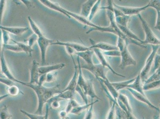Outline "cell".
I'll use <instances>...</instances> for the list:
<instances>
[{"mask_svg":"<svg viewBox=\"0 0 160 119\" xmlns=\"http://www.w3.org/2000/svg\"><path fill=\"white\" fill-rule=\"evenodd\" d=\"M24 86L31 88L35 93L38 98V107L35 114L42 115L43 109L45 104L55 96L61 93L59 85L53 87H46L38 84H33L21 81V83Z\"/></svg>","mask_w":160,"mask_h":119,"instance_id":"1","label":"cell"},{"mask_svg":"<svg viewBox=\"0 0 160 119\" xmlns=\"http://www.w3.org/2000/svg\"><path fill=\"white\" fill-rule=\"evenodd\" d=\"M138 16L142 23V26L145 34V40H142V44L144 45L150 44L155 45H159L160 40L156 36L146 20L143 18L140 14H138Z\"/></svg>","mask_w":160,"mask_h":119,"instance_id":"2","label":"cell"},{"mask_svg":"<svg viewBox=\"0 0 160 119\" xmlns=\"http://www.w3.org/2000/svg\"><path fill=\"white\" fill-rule=\"evenodd\" d=\"M159 45H152V52L147 58L144 67L140 72L141 80L143 85L148 79V75L151 72V66L153 63L154 58L158 52Z\"/></svg>","mask_w":160,"mask_h":119,"instance_id":"3","label":"cell"},{"mask_svg":"<svg viewBox=\"0 0 160 119\" xmlns=\"http://www.w3.org/2000/svg\"><path fill=\"white\" fill-rule=\"evenodd\" d=\"M81 68L89 71L90 72L93 74L97 79H100L103 80H107L108 79L107 76V72H106V69L100 64H94L90 65L86 63L81 65Z\"/></svg>","mask_w":160,"mask_h":119,"instance_id":"4","label":"cell"},{"mask_svg":"<svg viewBox=\"0 0 160 119\" xmlns=\"http://www.w3.org/2000/svg\"><path fill=\"white\" fill-rule=\"evenodd\" d=\"M53 42V40L48 39L44 35L38 38L37 43L40 49L42 64H44L46 62V53L48 48L49 46L51 45Z\"/></svg>","mask_w":160,"mask_h":119,"instance_id":"5","label":"cell"},{"mask_svg":"<svg viewBox=\"0 0 160 119\" xmlns=\"http://www.w3.org/2000/svg\"><path fill=\"white\" fill-rule=\"evenodd\" d=\"M128 46H126L122 50L120 51L121 53V61L119 67L123 69L128 66H135L136 64V61L133 59L132 55L129 53Z\"/></svg>","mask_w":160,"mask_h":119,"instance_id":"6","label":"cell"},{"mask_svg":"<svg viewBox=\"0 0 160 119\" xmlns=\"http://www.w3.org/2000/svg\"><path fill=\"white\" fill-rule=\"evenodd\" d=\"M5 49L2 48L1 53V72L7 79H9L15 83H17L20 84L21 81L19 80L17 78L14 77L12 73H11V70L8 67V64L6 60L5 54H4Z\"/></svg>","mask_w":160,"mask_h":119,"instance_id":"7","label":"cell"},{"mask_svg":"<svg viewBox=\"0 0 160 119\" xmlns=\"http://www.w3.org/2000/svg\"><path fill=\"white\" fill-rule=\"evenodd\" d=\"M113 6L115 8L120 10L125 15L130 16L134 15H138L142 12L145 11L147 8H149V5L147 4L145 6L140 7H123L116 5L113 3Z\"/></svg>","mask_w":160,"mask_h":119,"instance_id":"8","label":"cell"},{"mask_svg":"<svg viewBox=\"0 0 160 119\" xmlns=\"http://www.w3.org/2000/svg\"><path fill=\"white\" fill-rule=\"evenodd\" d=\"M126 89L131 93V94H132L135 99L138 100V101L140 102H141L146 104L150 108L156 110L158 112H160V109L152 104L151 102V101H149V100L148 99L146 95H142V94L133 90L131 89V88H128Z\"/></svg>","mask_w":160,"mask_h":119,"instance_id":"9","label":"cell"},{"mask_svg":"<svg viewBox=\"0 0 160 119\" xmlns=\"http://www.w3.org/2000/svg\"><path fill=\"white\" fill-rule=\"evenodd\" d=\"M93 50L94 53H95L96 55H97V58H98L100 62V64L102 65L104 68L108 69L109 70L111 71L112 73L114 74V75H117L118 76L121 77L122 78L126 77V76H124V75L117 73V72H116L113 69V68L109 64L108 62L107 61V59H106V58L104 56L105 55L103 54L102 51L97 49H93Z\"/></svg>","mask_w":160,"mask_h":119,"instance_id":"10","label":"cell"},{"mask_svg":"<svg viewBox=\"0 0 160 119\" xmlns=\"http://www.w3.org/2000/svg\"><path fill=\"white\" fill-rule=\"evenodd\" d=\"M52 45H58L68 46L73 49L76 53L85 52L86 51L91 50L90 47L85 46L84 45L78 44V43H72V42H64L57 40L54 42Z\"/></svg>","mask_w":160,"mask_h":119,"instance_id":"11","label":"cell"},{"mask_svg":"<svg viewBox=\"0 0 160 119\" xmlns=\"http://www.w3.org/2000/svg\"><path fill=\"white\" fill-rule=\"evenodd\" d=\"M39 64L37 61L33 60L30 69V79L29 83L33 84H38L40 74L39 73Z\"/></svg>","mask_w":160,"mask_h":119,"instance_id":"12","label":"cell"},{"mask_svg":"<svg viewBox=\"0 0 160 119\" xmlns=\"http://www.w3.org/2000/svg\"><path fill=\"white\" fill-rule=\"evenodd\" d=\"M71 58L72 61H73L74 68H75V72H74V74L72 77V79H71L70 81L68 86H67L63 91H71L75 92L76 88L77 85H78V66H77L76 64L75 63L73 56H71Z\"/></svg>","mask_w":160,"mask_h":119,"instance_id":"13","label":"cell"},{"mask_svg":"<svg viewBox=\"0 0 160 119\" xmlns=\"http://www.w3.org/2000/svg\"><path fill=\"white\" fill-rule=\"evenodd\" d=\"M90 41L91 42L92 45L90 46L91 50L94 49H97L100 50L108 51L113 50H119L117 46L113 45L109 43L100 42V43H94V40L90 39Z\"/></svg>","mask_w":160,"mask_h":119,"instance_id":"14","label":"cell"},{"mask_svg":"<svg viewBox=\"0 0 160 119\" xmlns=\"http://www.w3.org/2000/svg\"><path fill=\"white\" fill-rule=\"evenodd\" d=\"M65 66V64L64 63H59L58 64L40 66L39 70L40 75L46 74L50 72H56V71L60 70L63 69Z\"/></svg>","mask_w":160,"mask_h":119,"instance_id":"15","label":"cell"},{"mask_svg":"<svg viewBox=\"0 0 160 119\" xmlns=\"http://www.w3.org/2000/svg\"><path fill=\"white\" fill-rule=\"evenodd\" d=\"M39 1L43 5L48 7V8L60 12L61 13L66 16L68 18H71L65 12L64 8H62L58 4L52 2L50 1H48V0H40Z\"/></svg>","mask_w":160,"mask_h":119,"instance_id":"16","label":"cell"},{"mask_svg":"<svg viewBox=\"0 0 160 119\" xmlns=\"http://www.w3.org/2000/svg\"><path fill=\"white\" fill-rule=\"evenodd\" d=\"M143 85L141 80L140 74L139 73L136 77L135 81L129 85L128 88H131L142 95H146L143 89Z\"/></svg>","mask_w":160,"mask_h":119,"instance_id":"17","label":"cell"},{"mask_svg":"<svg viewBox=\"0 0 160 119\" xmlns=\"http://www.w3.org/2000/svg\"><path fill=\"white\" fill-rule=\"evenodd\" d=\"M96 0H88L82 4L81 7V12L80 15L85 18H88L89 17L92 8L94 4L97 2Z\"/></svg>","mask_w":160,"mask_h":119,"instance_id":"18","label":"cell"},{"mask_svg":"<svg viewBox=\"0 0 160 119\" xmlns=\"http://www.w3.org/2000/svg\"><path fill=\"white\" fill-rule=\"evenodd\" d=\"M1 30H5L9 33L17 36H20L25 33L28 30V27H7L2 25L0 26Z\"/></svg>","mask_w":160,"mask_h":119,"instance_id":"19","label":"cell"},{"mask_svg":"<svg viewBox=\"0 0 160 119\" xmlns=\"http://www.w3.org/2000/svg\"><path fill=\"white\" fill-rule=\"evenodd\" d=\"M49 106L48 104H46V111L44 115L31 114L29 113L24 110H20V112L26 117H28L29 119H48L49 116Z\"/></svg>","mask_w":160,"mask_h":119,"instance_id":"20","label":"cell"},{"mask_svg":"<svg viewBox=\"0 0 160 119\" xmlns=\"http://www.w3.org/2000/svg\"><path fill=\"white\" fill-rule=\"evenodd\" d=\"M98 80H100L102 82L103 84H104L105 86H106V88H107L108 91L110 93V95L112 96L113 99L116 102H117V100L118 97L119 95V92L118 91L114 88V87L112 85V83L110 82L109 81L108 79L107 80H103L102 79L98 78L97 79Z\"/></svg>","mask_w":160,"mask_h":119,"instance_id":"21","label":"cell"},{"mask_svg":"<svg viewBox=\"0 0 160 119\" xmlns=\"http://www.w3.org/2000/svg\"><path fill=\"white\" fill-rule=\"evenodd\" d=\"M85 93L87 96L91 97L92 102H93V99L94 98H97V100L100 99L96 93L93 83L92 80V79H87V85Z\"/></svg>","mask_w":160,"mask_h":119,"instance_id":"22","label":"cell"},{"mask_svg":"<svg viewBox=\"0 0 160 119\" xmlns=\"http://www.w3.org/2000/svg\"><path fill=\"white\" fill-rule=\"evenodd\" d=\"M94 53L93 50H89L85 52L76 53L75 55L83 59L87 64L92 65L94 64L92 59Z\"/></svg>","mask_w":160,"mask_h":119,"instance_id":"23","label":"cell"},{"mask_svg":"<svg viewBox=\"0 0 160 119\" xmlns=\"http://www.w3.org/2000/svg\"><path fill=\"white\" fill-rule=\"evenodd\" d=\"M118 26L121 30V31L122 32V33L126 37L129 38V39H131V40H136V41L138 40V42L142 44V40H141L138 37V36H137L136 34H135V33L132 32V31L129 30L128 27V26H122L118 25Z\"/></svg>","mask_w":160,"mask_h":119,"instance_id":"24","label":"cell"},{"mask_svg":"<svg viewBox=\"0 0 160 119\" xmlns=\"http://www.w3.org/2000/svg\"><path fill=\"white\" fill-rule=\"evenodd\" d=\"M98 101V100H96L95 101L92 102L91 103L85 104L84 105H80L78 107H75L71 110L70 114L75 115H79L81 113L87 110L89 108L90 106L94 103H97Z\"/></svg>","mask_w":160,"mask_h":119,"instance_id":"25","label":"cell"},{"mask_svg":"<svg viewBox=\"0 0 160 119\" xmlns=\"http://www.w3.org/2000/svg\"><path fill=\"white\" fill-rule=\"evenodd\" d=\"M135 79L136 78L123 82L112 83V84L116 90L119 92V91L124 88H127L128 85L132 83L135 81Z\"/></svg>","mask_w":160,"mask_h":119,"instance_id":"26","label":"cell"},{"mask_svg":"<svg viewBox=\"0 0 160 119\" xmlns=\"http://www.w3.org/2000/svg\"><path fill=\"white\" fill-rule=\"evenodd\" d=\"M28 19L30 27L32 30L33 33L36 35L38 37L43 35L42 32L40 30V27L37 25L36 23L33 21L31 17L29 16L28 18Z\"/></svg>","mask_w":160,"mask_h":119,"instance_id":"27","label":"cell"},{"mask_svg":"<svg viewBox=\"0 0 160 119\" xmlns=\"http://www.w3.org/2000/svg\"><path fill=\"white\" fill-rule=\"evenodd\" d=\"M75 92L71 91H62L61 93L55 96L56 98L62 100H70L74 99Z\"/></svg>","mask_w":160,"mask_h":119,"instance_id":"28","label":"cell"},{"mask_svg":"<svg viewBox=\"0 0 160 119\" xmlns=\"http://www.w3.org/2000/svg\"><path fill=\"white\" fill-rule=\"evenodd\" d=\"M11 40L15 44L18 45L23 52L25 53L29 56H32V53L33 51L32 48L30 47L28 45L25 44V43H21V42L17 41L12 40Z\"/></svg>","mask_w":160,"mask_h":119,"instance_id":"29","label":"cell"},{"mask_svg":"<svg viewBox=\"0 0 160 119\" xmlns=\"http://www.w3.org/2000/svg\"><path fill=\"white\" fill-rule=\"evenodd\" d=\"M118 98L120 100L122 104L124 105L126 108H127L128 111L130 113H133V110L132 108L131 105L129 102L128 98L126 95L122 93H119Z\"/></svg>","mask_w":160,"mask_h":119,"instance_id":"30","label":"cell"},{"mask_svg":"<svg viewBox=\"0 0 160 119\" xmlns=\"http://www.w3.org/2000/svg\"><path fill=\"white\" fill-rule=\"evenodd\" d=\"M115 21L118 25L122 26H128V23L129 22L130 16L124 15L121 17H115Z\"/></svg>","mask_w":160,"mask_h":119,"instance_id":"31","label":"cell"},{"mask_svg":"<svg viewBox=\"0 0 160 119\" xmlns=\"http://www.w3.org/2000/svg\"><path fill=\"white\" fill-rule=\"evenodd\" d=\"M160 88V80L155 82L144 84L143 89L145 91H151Z\"/></svg>","mask_w":160,"mask_h":119,"instance_id":"32","label":"cell"},{"mask_svg":"<svg viewBox=\"0 0 160 119\" xmlns=\"http://www.w3.org/2000/svg\"><path fill=\"white\" fill-rule=\"evenodd\" d=\"M101 1L100 0H98L97 1V2L94 4L93 7H92V8L91 13H90L89 17L88 18V20L90 21H91L93 19L94 16L97 14V12H98V10L100 9V4H101Z\"/></svg>","mask_w":160,"mask_h":119,"instance_id":"33","label":"cell"},{"mask_svg":"<svg viewBox=\"0 0 160 119\" xmlns=\"http://www.w3.org/2000/svg\"><path fill=\"white\" fill-rule=\"evenodd\" d=\"M7 91L8 96L11 97H17L20 93L19 88L15 85L8 87Z\"/></svg>","mask_w":160,"mask_h":119,"instance_id":"34","label":"cell"},{"mask_svg":"<svg viewBox=\"0 0 160 119\" xmlns=\"http://www.w3.org/2000/svg\"><path fill=\"white\" fill-rule=\"evenodd\" d=\"M2 48L6 50H8L11 51L15 52V53H20L23 52L22 50L19 47V46L17 44L12 45L7 44L2 45Z\"/></svg>","mask_w":160,"mask_h":119,"instance_id":"35","label":"cell"},{"mask_svg":"<svg viewBox=\"0 0 160 119\" xmlns=\"http://www.w3.org/2000/svg\"><path fill=\"white\" fill-rule=\"evenodd\" d=\"M12 117V115L10 114L8 107L6 105H4L1 110L0 118L1 119H8Z\"/></svg>","mask_w":160,"mask_h":119,"instance_id":"36","label":"cell"},{"mask_svg":"<svg viewBox=\"0 0 160 119\" xmlns=\"http://www.w3.org/2000/svg\"><path fill=\"white\" fill-rule=\"evenodd\" d=\"M57 72H53L46 74V83H51L56 80Z\"/></svg>","mask_w":160,"mask_h":119,"instance_id":"37","label":"cell"},{"mask_svg":"<svg viewBox=\"0 0 160 119\" xmlns=\"http://www.w3.org/2000/svg\"><path fill=\"white\" fill-rule=\"evenodd\" d=\"M96 103L92 104L87 110L84 119H94V105Z\"/></svg>","mask_w":160,"mask_h":119,"instance_id":"38","label":"cell"},{"mask_svg":"<svg viewBox=\"0 0 160 119\" xmlns=\"http://www.w3.org/2000/svg\"><path fill=\"white\" fill-rule=\"evenodd\" d=\"M154 65L153 68L151 70V72L152 74H153L160 66V55H158L157 53L154 58Z\"/></svg>","mask_w":160,"mask_h":119,"instance_id":"39","label":"cell"},{"mask_svg":"<svg viewBox=\"0 0 160 119\" xmlns=\"http://www.w3.org/2000/svg\"><path fill=\"white\" fill-rule=\"evenodd\" d=\"M75 91L80 95V96L82 98L83 101H84L85 104H88V100L87 96L86 95L85 92L78 85H77Z\"/></svg>","mask_w":160,"mask_h":119,"instance_id":"40","label":"cell"},{"mask_svg":"<svg viewBox=\"0 0 160 119\" xmlns=\"http://www.w3.org/2000/svg\"><path fill=\"white\" fill-rule=\"evenodd\" d=\"M149 8L151 7L156 10L157 12L160 11V0H152L148 2Z\"/></svg>","mask_w":160,"mask_h":119,"instance_id":"41","label":"cell"},{"mask_svg":"<svg viewBox=\"0 0 160 119\" xmlns=\"http://www.w3.org/2000/svg\"><path fill=\"white\" fill-rule=\"evenodd\" d=\"M2 33V45L8 44V42L11 40L9 33L5 30H1Z\"/></svg>","mask_w":160,"mask_h":119,"instance_id":"42","label":"cell"},{"mask_svg":"<svg viewBox=\"0 0 160 119\" xmlns=\"http://www.w3.org/2000/svg\"><path fill=\"white\" fill-rule=\"evenodd\" d=\"M105 56H121V53L119 50H113L103 52Z\"/></svg>","mask_w":160,"mask_h":119,"instance_id":"43","label":"cell"},{"mask_svg":"<svg viewBox=\"0 0 160 119\" xmlns=\"http://www.w3.org/2000/svg\"><path fill=\"white\" fill-rule=\"evenodd\" d=\"M38 38V36L35 34H34V33H33L31 36H30L28 40H27V41L28 42V45L30 46V47L32 48V46L34 45L36 41H37Z\"/></svg>","mask_w":160,"mask_h":119,"instance_id":"44","label":"cell"},{"mask_svg":"<svg viewBox=\"0 0 160 119\" xmlns=\"http://www.w3.org/2000/svg\"><path fill=\"white\" fill-rule=\"evenodd\" d=\"M0 82L2 83L5 84V85H7L8 87H10L12 86V85H15L14 83L15 82H13V81L11 80L8 79H5V78H1L0 79Z\"/></svg>","mask_w":160,"mask_h":119,"instance_id":"45","label":"cell"},{"mask_svg":"<svg viewBox=\"0 0 160 119\" xmlns=\"http://www.w3.org/2000/svg\"><path fill=\"white\" fill-rule=\"evenodd\" d=\"M6 2L5 1H1V21H2L3 15L5 12Z\"/></svg>","mask_w":160,"mask_h":119,"instance_id":"46","label":"cell"},{"mask_svg":"<svg viewBox=\"0 0 160 119\" xmlns=\"http://www.w3.org/2000/svg\"><path fill=\"white\" fill-rule=\"evenodd\" d=\"M155 28L160 32V11L157 12V18Z\"/></svg>","mask_w":160,"mask_h":119,"instance_id":"47","label":"cell"},{"mask_svg":"<svg viewBox=\"0 0 160 119\" xmlns=\"http://www.w3.org/2000/svg\"><path fill=\"white\" fill-rule=\"evenodd\" d=\"M69 114L65 110H62L59 112V115L60 119H69V117L68 116Z\"/></svg>","mask_w":160,"mask_h":119,"instance_id":"48","label":"cell"},{"mask_svg":"<svg viewBox=\"0 0 160 119\" xmlns=\"http://www.w3.org/2000/svg\"><path fill=\"white\" fill-rule=\"evenodd\" d=\"M65 48L67 53L71 56H73L74 54H75V53H76V52L71 47H68V46H65Z\"/></svg>","mask_w":160,"mask_h":119,"instance_id":"49","label":"cell"},{"mask_svg":"<svg viewBox=\"0 0 160 119\" xmlns=\"http://www.w3.org/2000/svg\"><path fill=\"white\" fill-rule=\"evenodd\" d=\"M22 1V2L25 5H26V7L28 8H33V7H33V5L32 3L30 2V1H24V0H23V1Z\"/></svg>","mask_w":160,"mask_h":119,"instance_id":"50","label":"cell"},{"mask_svg":"<svg viewBox=\"0 0 160 119\" xmlns=\"http://www.w3.org/2000/svg\"><path fill=\"white\" fill-rule=\"evenodd\" d=\"M11 118H8V119H11Z\"/></svg>","mask_w":160,"mask_h":119,"instance_id":"51","label":"cell"},{"mask_svg":"<svg viewBox=\"0 0 160 119\" xmlns=\"http://www.w3.org/2000/svg\"></svg>","mask_w":160,"mask_h":119,"instance_id":"52","label":"cell"}]
</instances>
